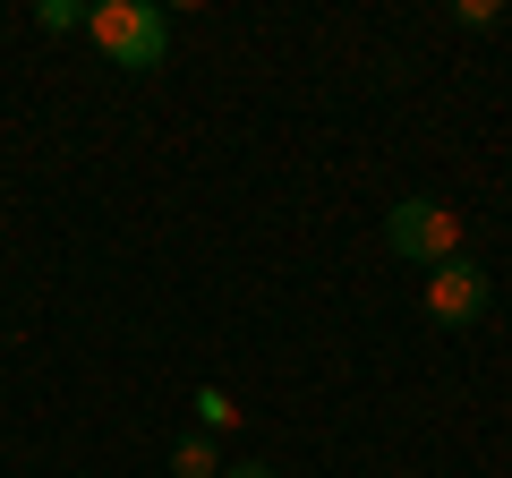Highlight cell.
<instances>
[{
  "mask_svg": "<svg viewBox=\"0 0 512 478\" xmlns=\"http://www.w3.org/2000/svg\"><path fill=\"white\" fill-rule=\"evenodd\" d=\"M86 35H94V52L111 60V69H163V52H171V9H154V0H94L86 9Z\"/></svg>",
  "mask_w": 512,
  "mask_h": 478,
  "instance_id": "1",
  "label": "cell"
},
{
  "mask_svg": "<svg viewBox=\"0 0 512 478\" xmlns=\"http://www.w3.org/2000/svg\"><path fill=\"white\" fill-rule=\"evenodd\" d=\"M384 248L402 265H419V274H436L444 257H461V214L444 197H402L384 214Z\"/></svg>",
  "mask_w": 512,
  "mask_h": 478,
  "instance_id": "2",
  "label": "cell"
},
{
  "mask_svg": "<svg viewBox=\"0 0 512 478\" xmlns=\"http://www.w3.org/2000/svg\"><path fill=\"white\" fill-rule=\"evenodd\" d=\"M487 308H495V282L478 274L470 257H444L436 274H427V316H436V325H478Z\"/></svg>",
  "mask_w": 512,
  "mask_h": 478,
  "instance_id": "3",
  "label": "cell"
},
{
  "mask_svg": "<svg viewBox=\"0 0 512 478\" xmlns=\"http://www.w3.org/2000/svg\"><path fill=\"white\" fill-rule=\"evenodd\" d=\"M171 478H222V453H214V436H205V427L171 444Z\"/></svg>",
  "mask_w": 512,
  "mask_h": 478,
  "instance_id": "4",
  "label": "cell"
},
{
  "mask_svg": "<svg viewBox=\"0 0 512 478\" xmlns=\"http://www.w3.org/2000/svg\"><path fill=\"white\" fill-rule=\"evenodd\" d=\"M35 26L43 35H69V26H86V9L77 0H35Z\"/></svg>",
  "mask_w": 512,
  "mask_h": 478,
  "instance_id": "5",
  "label": "cell"
},
{
  "mask_svg": "<svg viewBox=\"0 0 512 478\" xmlns=\"http://www.w3.org/2000/svg\"><path fill=\"white\" fill-rule=\"evenodd\" d=\"M197 419H205V427H231L239 410H231V393H222V385H205V393H197Z\"/></svg>",
  "mask_w": 512,
  "mask_h": 478,
  "instance_id": "6",
  "label": "cell"
},
{
  "mask_svg": "<svg viewBox=\"0 0 512 478\" xmlns=\"http://www.w3.org/2000/svg\"><path fill=\"white\" fill-rule=\"evenodd\" d=\"M495 18H504V9H495V0H461V9H453V26H470V35H487Z\"/></svg>",
  "mask_w": 512,
  "mask_h": 478,
  "instance_id": "7",
  "label": "cell"
},
{
  "mask_svg": "<svg viewBox=\"0 0 512 478\" xmlns=\"http://www.w3.org/2000/svg\"><path fill=\"white\" fill-rule=\"evenodd\" d=\"M222 478H282V470H265V461H231Z\"/></svg>",
  "mask_w": 512,
  "mask_h": 478,
  "instance_id": "8",
  "label": "cell"
}]
</instances>
